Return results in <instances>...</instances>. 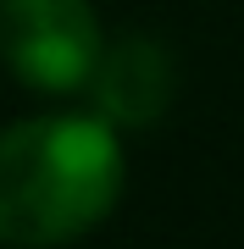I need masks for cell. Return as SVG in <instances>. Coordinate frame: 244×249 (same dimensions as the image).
Returning <instances> with one entry per match:
<instances>
[{
  "label": "cell",
  "mask_w": 244,
  "mask_h": 249,
  "mask_svg": "<svg viewBox=\"0 0 244 249\" xmlns=\"http://www.w3.org/2000/svg\"><path fill=\"white\" fill-rule=\"evenodd\" d=\"M89 94L111 127H155L178 94V72H172L167 45L150 34H122L117 45L100 50Z\"/></svg>",
  "instance_id": "obj_3"
},
{
  "label": "cell",
  "mask_w": 244,
  "mask_h": 249,
  "mask_svg": "<svg viewBox=\"0 0 244 249\" xmlns=\"http://www.w3.org/2000/svg\"><path fill=\"white\" fill-rule=\"evenodd\" d=\"M122 139L106 116H22L0 127V244L61 249L122 199Z\"/></svg>",
  "instance_id": "obj_1"
},
{
  "label": "cell",
  "mask_w": 244,
  "mask_h": 249,
  "mask_svg": "<svg viewBox=\"0 0 244 249\" xmlns=\"http://www.w3.org/2000/svg\"><path fill=\"white\" fill-rule=\"evenodd\" d=\"M106 34L89 0H0V67L34 94L89 89Z\"/></svg>",
  "instance_id": "obj_2"
}]
</instances>
